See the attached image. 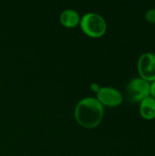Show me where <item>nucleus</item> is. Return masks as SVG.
I'll return each instance as SVG.
<instances>
[{
	"instance_id": "1",
	"label": "nucleus",
	"mask_w": 155,
	"mask_h": 156,
	"mask_svg": "<svg viewBox=\"0 0 155 156\" xmlns=\"http://www.w3.org/2000/svg\"><path fill=\"white\" fill-rule=\"evenodd\" d=\"M74 115L80 126L87 129H93L102 122L104 108L96 98L87 97L77 103Z\"/></svg>"
},
{
	"instance_id": "2",
	"label": "nucleus",
	"mask_w": 155,
	"mask_h": 156,
	"mask_svg": "<svg viewBox=\"0 0 155 156\" xmlns=\"http://www.w3.org/2000/svg\"><path fill=\"white\" fill-rule=\"evenodd\" d=\"M79 26L85 35L98 38L102 37L107 30V22L102 16L95 12H89L80 17Z\"/></svg>"
},
{
	"instance_id": "3",
	"label": "nucleus",
	"mask_w": 155,
	"mask_h": 156,
	"mask_svg": "<svg viewBox=\"0 0 155 156\" xmlns=\"http://www.w3.org/2000/svg\"><path fill=\"white\" fill-rule=\"evenodd\" d=\"M151 83L142 78L132 79L126 87L127 99L132 102H141L150 96Z\"/></svg>"
},
{
	"instance_id": "4",
	"label": "nucleus",
	"mask_w": 155,
	"mask_h": 156,
	"mask_svg": "<svg viewBox=\"0 0 155 156\" xmlns=\"http://www.w3.org/2000/svg\"><path fill=\"white\" fill-rule=\"evenodd\" d=\"M140 78L148 82L155 80V54L146 52L141 55L137 64Z\"/></svg>"
},
{
	"instance_id": "5",
	"label": "nucleus",
	"mask_w": 155,
	"mask_h": 156,
	"mask_svg": "<svg viewBox=\"0 0 155 156\" xmlns=\"http://www.w3.org/2000/svg\"><path fill=\"white\" fill-rule=\"evenodd\" d=\"M102 106L117 107L122 103L123 97L122 93L112 87H101L97 93L96 98Z\"/></svg>"
},
{
	"instance_id": "6",
	"label": "nucleus",
	"mask_w": 155,
	"mask_h": 156,
	"mask_svg": "<svg viewBox=\"0 0 155 156\" xmlns=\"http://www.w3.org/2000/svg\"><path fill=\"white\" fill-rule=\"evenodd\" d=\"M59 21L61 25L68 28H72L79 25L80 22V16L79 14L71 8L65 9L61 12L59 16Z\"/></svg>"
},
{
	"instance_id": "7",
	"label": "nucleus",
	"mask_w": 155,
	"mask_h": 156,
	"mask_svg": "<svg viewBox=\"0 0 155 156\" xmlns=\"http://www.w3.org/2000/svg\"><path fill=\"white\" fill-rule=\"evenodd\" d=\"M140 114L148 121L155 119V99L149 96L140 102Z\"/></svg>"
},
{
	"instance_id": "8",
	"label": "nucleus",
	"mask_w": 155,
	"mask_h": 156,
	"mask_svg": "<svg viewBox=\"0 0 155 156\" xmlns=\"http://www.w3.org/2000/svg\"><path fill=\"white\" fill-rule=\"evenodd\" d=\"M145 19L148 23L155 24V8H151L145 13Z\"/></svg>"
},
{
	"instance_id": "9",
	"label": "nucleus",
	"mask_w": 155,
	"mask_h": 156,
	"mask_svg": "<svg viewBox=\"0 0 155 156\" xmlns=\"http://www.w3.org/2000/svg\"><path fill=\"white\" fill-rule=\"evenodd\" d=\"M100 88H101V87H100V85H99L98 83H96V82H93V83L90 84V90H91L93 92L98 93Z\"/></svg>"
},
{
	"instance_id": "10",
	"label": "nucleus",
	"mask_w": 155,
	"mask_h": 156,
	"mask_svg": "<svg viewBox=\"0 0 155 156\" xmlns=\"http://www.w3.org/2000/svg\"><path fill=\"white\" fill-rule=\"evenodd\" d=\"M150 96L155 99V80L151 82V85H150Z\"/></svg>"
}]
</instances>
